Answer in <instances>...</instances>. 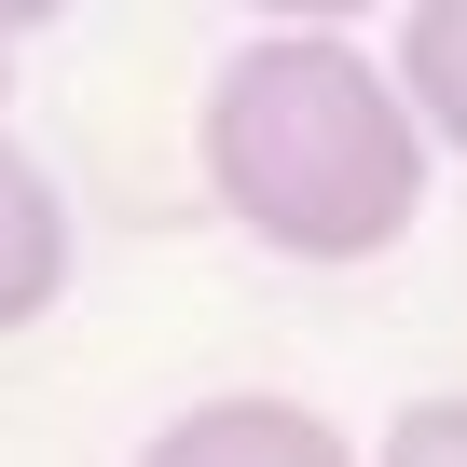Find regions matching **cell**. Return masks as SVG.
Returning a JSON list of instances; mask_svg holds the SVG:
<instances>
[{
    "label": "cell",
    "instance_id": "cell-7",
    "mask_svg": "<svg viewBox=\"0 0 467 467\" xmlns=\"http://www.w3.org/2000/svg\"><path fill=\"white\" fill-rule=\"evenodd\" d=\"M69 0H0V42H28V28H56Z\"/></svg>",
    "mask_w": 467,
    "mask_h": 467
},
{
    "label": "cell",
    "instance_id": "cell-4",
    "mask_svg": "<svg viewBox=\"0 0 467 467\" xmlns=\"http://www.w3.org/2000/svg\"><path fill=\"white\" fill-rule=\"evenodd\" d=\"M399 83H412L426 138L467 151V0H412V15H399Z\"/></svg>",
    "mask_w": 467,
    "mask_h": 467
},
{
    "label": "cell",
    "instance_id": "cell-8",
    "mask_svg": "<svg viewBox=\"0 0 467 467\" xmlns=\"http://www.w3.org/2000/svg\"><path fill=\"white\" fill-rule=\"evenodd\" d=\"M0 97H15V83H0Z\"/></svg>",
    "mask_w": 467,
    "mask_h": 467
},
{
    "label": "cell",
    "instance_id": "cell-2",
    "mask_svg": "<svg viewBox=\"0 0 467 467\" xmlns=\"http://www.w3.org/2000/svg\"><path fill=\"white\" fill-rule=\"evenodd\" d=\"M138 467H358V440L303 399H206V412L151 426Z\"/></svg>",
    "mask_w": 467,
    "mask_h": 467
},
{
    "label": "cell",
    "instance_id": "cell-5",
    "mask_svg": "<svg viewBox=\"0 0 467 467\" xmlns=\"http://www.w3.org/2000/svg\"><path fill=\"white\" fill-rule=\"evenodd\" d=\"M371 467H467V399H412V412L371 440Z\"/></svg>",
    "mask_w": 467,
    "mask_h": 467
},
{
    "label": "cell",
    "instance_id": "cell-1",
    "mask_svg": "<svg viewBox=\"0 0 467 467\" xmlns=\"http://www.w3.org/2000/svg\"><path fill=\"white\" fill-rule=\"evenodd\" d=\"M206 192L275 262H385L426 206V110L399 69H371L344 28H289L220 56L206 83Z\"/></svg>",
    "mask_w": 467,
    "mask_h": 467
},
{
    "label": "cell",
    "instance_id": "cell-3",
    "mask_svg": "<svg viewBox=\"0 0 467 467\" xmlns=\"http://www.w3.org/2000/svg\"><path fill=\"white\" fill-rule=\"evenodd\" d=\"M56 289H69V192L42 151L0 138V330H28Z\"/></svg>",
    "mask_w": 467,
    "mask_h": 467
},
{
    "label": "cell",
    "instance_id": "cell-6",
    "mask_svg": "<svg viewBox=\"0 0 467 467\" xmlns=\"http://www.w3.org/2000/svg\"><path fill=\"white\" fill-rule=\"evenodd\" d=\"M248 15H289V28H344V15H371V0H248Z\"/></svg>",
    "mask_w": 467,
    "mask_h": 467
}]
</instances>
